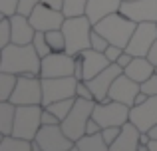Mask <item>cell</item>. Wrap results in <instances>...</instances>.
Here are the masks:
<instances>
[{"label":"cell","instance_id":"1","mask_svg":"<svg viewBox=\"0 0 157 151\" xmlns=\"http://www.w3.org/2000/svg\"><path fill=\"white\" fill-rule=\"evenodd\" d=\"M0 72H10V74L22 76V74H34L40 76L42 58L36 52L32 44L20 46V44H8L0 50Z\"/></svg>","mask_w":157,"mask_h":151},{"label":"cell","instance_id":"2","mask_svg":"<svg viewBox=\"0 0 157 151\" xmlns=\"http://www.w3.org/2000/svg\"><path fill=\"white\" fill-rule=\"evenodd\" d=\"M62 32L66 36V52L72 56H78L80 52L88 50L92 44V32H94V24L86 14L82 16H70L64 20Z\"/></svg>","mask_w":157,"mask_h":151},{"label":"cell","instance_id":"3","mask_svg":"<svg viewBox=\"0 0 157 151\" xmlns=\"http://www.w3.org/2000/svg\"><path fill=\"white\" fill-rule=\"evenodd\" d=\"M135 28H137V22L129 20L127 16H123L121 12H113V14L105 16L104 20L94 26V30H98L101 36H105L107 42L113 44V46H119L125 50L127 44H129L131 36H133Z\"/></svg>","mask_w":157,"mask_h":151},{"label":"cell","instance_id":"4","mask_svg":"<svg viewBox=\"0 0 157 151\" xmlns=\"http://www.w3.org/2000/svg\"><path fill=\"white\" fill-rule=\"evenodd\" d=\"M94 105H96V101H92V100L76 97V104H74L72 111L62 119V123H60L62 129L72 141H78L86 135V125H88L90 117L94 113Z\"/></svg>","mask_w":157,"mask_h":151},{"label":"cell","instance_id":"5","mask_svg":"<svg viewBox=\"0 0 157 151\" xmlns=\"http://www.w3.org/2000/svg\"><path fill=\"white\" fill-rule=\"evenodd\" d=\"M42 111L44 105H18L16 109V121H14V137H22V139H36V133L42 127Z\"/></svg>","mask_w":157,"mask_h":151},{"label":"cell","instance_id":"6","mask_svg":"<svg viewBox=\"0 0 157 151\" xmlns=\"http://www.w3.org/2000/svg\"><path fill=\"white\" fill-rule=\"evenodd\" d=\"M129 105L107 97L105 101H96L92 117L101 127H121L123 123L129 121Z\"/></svg>","mask_w":157,"mask_h":151},{"label":"cell","instance_id":"7","mask_svg":"<svg viewBox=\"0 0 157 151\" xmlns=\"http://www.w3.org/2000/svg\"><path fill=\"white\" fill-rule=\"evenodd\" d=\"M44 93H42V77L34 74H22L18 76V84L8 101L14 105H36L42 104Z\"/></svg>","mask_w":157,"mask_h":151},{"label":"cell","instance_id":"8","mask_svg":"<svg viewBox=\"0 0 157 151\" xmlns=\"http://www.w3.org/2000/svg\"><path fill=\"white\" fill-rule=\"evenodd\" d=\"M78 81L80 80H76L74 76H68V77H42V93H44L42 105L46 108V105L54 104V101L76 97Z\"/></svg>","mask_w":157,"mask_h":151},{"label":"cell","instance_id":"9","mask_svg":"<svg viewBox=\"0 0 157 151\" xmlns=\"http://www.w3.org/2000/svg\"><path fill=\"white\" fill-rule=\"evenodd\" d=\"M74 58L68 52H52L42 58L40 77H68L74 76Z\"/></svg>","mask_w":157,"mask_h":151},{"label":"cell","instance_id":"10","mask_svg":"<svg viewBox=\"0 0 157 151\" xmlns=\"http://www.w3.org/2000/svg\"><path fill=\"white\" fill-rule=\"evenodd\" d=\"M36 141L42 145L44 151H68L76 145V141L64 133L62 125H42L36 133Z\"/></svg>","mask_w":157,"mask_h":151},{"label":"cell","instance_id":"11","mask_svg":"<svg viewBox=\"0 0 157 151\" xmlns=\"http://www.w3.org/2000/svg\"><path fill=\"white\" fill-rule=\"evenodd\" d=\"M155 40H157V22H139L125 50L131 56H147Z\"/></svg>","mask_w":157,"mask_h":151},{"label":"cell","instance_id":"12","mask_svg":"<svg viewBox=\"0 0 157 151\" xmlns=\"http://www.w3.org/2000/svg\"><path fill=\"white\" fill-rule=\"evenodd\" d=\"M28 18H30L32 26L36 28V32H50V30H58V28L64 26L66 14L62 10H54V8L40 2Z\"/></svg>","mask_w":157,"mask_h":151},{"label":"cell","instance_id":"13","mask_svg":"<svg viewBox=\"0 0 157 151\" xmlns=\"http://www.w3.org/2000/svg\"><path fill=\"white\" fill-rule=\"evenodd\" d=\"M119 12L133 22H157V0H123Z\"/></svg>","mask_w":157,"mask_h":151},{"label":"cell","instance_id":"14","mask_svg":"<svg viewBox=\"0 0 157 151\" xmlns=\"http://www.w3.org/2000/svg\"><path fill=\"white\" fill-rule=\"evenodd\" d=\"M123 74V68L119 66V64H109V66L105 68L104 72H100L96 77H92V80H86L90 85V89H92L94 93V100L96 101H105L107 97H109V89L111 85H113L115 77Z\"/></svg>","mask_w":157,"mask_h":151},{"label":"cell","instance_id":"15","mask_svg":"<svg viewBox=\"0 0 157 151\" xmlns=\"http://www.w3.org/2000/svg\"><path fill=\"white\" fill-rule=\"evenodd\" d=\"M129 121L139 127V131H149L157 125V96H149L143 104L129 109Z\"/></svg>","mask_w":157,"mask_h":151},{"label":"cell","instance_id":"16","mask_svg":"<svg viewBox=\"0 0 157 151\" xmlns=\"http://www.w3.org/2000/svg\"><path fill=\"white\" fill-rule=\"evenodd\" d=\"M141 92V84L135 80H131L129 76L121 74L115 77L113 85H111L109 89V100L113 101H121V104L129 105V108H133L135 104V96Z\"/></svg>","mask_w":157,"mask_h":151},{"label":"cell","instance_id":"17","mask_svg":"<svg viewBox=\"0 0 157 151\" xmlns=\"http://www.w3.org/2000/svg\"><path fill=\"white\" fill-rule=\"evenodd\" d=\"M10 24H12V44H20V46L32 44L36 36V28L32 26L28 16L18 12V14L10 16Z\"/></svg>","mask_w":157,"mask_h":151},{"label":"cell","instance_id":"18","mask_svg":"<svg viewBox=\"0 0 157 151\" xmlns=\"http://www.w3.org/2000/svg\"><path fill=\"white\" fill-rule=\"evenodd\" d=\"M139 127L131 121L121 125V131H119L117 139L109 145V151H137L139 149Z\"/></svg>","mask_w":157,"mask_h":151},{"label":"cell","instance_id":"19","mask_svg":"<svg viewBox=\"0 0 157 151\" xmlns=\"http://www.w3.org/2000/svg\"><path fill=\"white\" fill-rule=\"evenodd\" d=\"M84 56V80H92L96 77L100 72H104L107 66H109V60L105 58L104 52H98L94 48H88V50L80 52Z\"/></svg>","mask_w":157,"mask_h":151},{"label":"cell","instance_id":"20","mask_svg":"<svg viewBox=\"0 0 157 151\" xmlns=\"http://www.w3.org/2000/svg\"><path fill=\"white\" fill-rule=\"evenodd\" d=\"M123 0H90L88 6H86V16L92 20V24L96 26L100 20H104L105 16L119 12Z\"/></svg>","mask_w":157,"mask_h":151},{"label":"cell","instance_id":"21","mask_svg":"<svg viewBox=\"0 0 157 151\" xmlns=\"http://www.w3.org/2000/svg\"><path fill=\"white\" fill-rule=\"evenodd\" d=\"M123 74L129 76L131 80L139 81V84H143L147 77H151L155 74V66L147 60V56H135L131 60V64L123 70Z\"/></svg>","mask_w":157,"mask_h":151},{"label":"cell","instance_id":"22","mask_svg":"<svg viewBox=\"0 0 157 151\" xmlns=\"http://www.w3.org/2000/svg\"><path fill=\"white\" fill-rule=\"evenodd\" d=\"M16 109L12 101H0V133L2 135H12L14 131V121H16Z\"/></svg>","mask_w":157,"mask_h":151},{"label":"cell","instance_id":"23","mask_svg":"<svg viewBox=\"0 0 157 151\" xmlns=\"http://www.w3.org/2000/svg\"><path fill=\"white\" fill-rule=\"evenodd\" d=\"M76 147L80 151H109V145L105 143L101 131L94 133V135H84L82 139L76 141Z\"/></svg>","mask_w":157,"mask_h":151},{"label":"cell","instance_id":"24","mask_svg":"<svg viewBox=\"0 0 157 151\" xmlns=\"http://www.w3.org/2000/svg\"><path fill=\"white\" fill-rule=\"evenodd\" d=\"M0 151H32V141L14 135H2Z\"/></svg>","mask_w":157,"mask_h":151},{"label":"cell","instance_id":"25","mask_svg":"<svg viewBox=\"0 0 157 151\" xmlns=\"http://www.w3.org/2000/svg\"><path fill=\"white\" fill-rule=\"evenodd\" d=\"M18 84V76L10 72H0V101H8Z\"/></svg>","mask_w":157,"mask_h":151},{"label":"cell","instance_id":"26","mask_svg":"<svg viewBox=\"0 0 157 151\" xmlns=\"http://www.w3.org/2000/svg\"><path fill=\"white\" fill-rule=\"evenodd\" d=\"M74 104H76V97H68V100H60V101H54V104L46 105V109H48V111H52L54 115L62 121L70 111H72Z\"/></svg>","mask_w":157,"mask_h":151},{"label":"cell","instance_id":"27","mask_svg":"<svg viewBox=\"0 0 157 151\" xmlns=\"http://www.w3.org/2000/svg\"><path fill=\"white\" fill-rule=\"evenodd\" d=\"M46 38H48V44H50L52 52H66V36L62 32V28L46 32Z\"/></svg>","mask_w":157,"mask_h":151},{"label":"cell","instance_id":"28","mask_svg":"<svg viewBox=\"0 0 157 151\" xmlns=\"http://www.w3.org/2000/svg\"><path fill=\"white\" fill-rule=\"evenodd\" d=\"M88 2L90 0H66L62 12L66 14V18H70V16H82V14H86Z\"/></svg>","mask_w":157,"mask_h":151},{"label":"cell","instance_id":"29","mask_svg":"<svg viewBox=\"0 0 157 151\" xmlns=\"http://www.w3.org/2000/svg\"><path fill=\"white\" fill-rule=\"evenodd\" d=\"M32 46L36 48V52L40 54V58H44V56L52 54V48H50V44H48L46 32H36L34 40H32Z\"/></svg>","mask_w":157,"mask_h":151},{"label":"cell","instance_id":"30","mask_svg":"<svg viewBox=\"0 0 157 151\" xmlns=\"http://www.w3.org/2000/svg\"><path fill=\"white\" fill-rule=\"evenodd\" d=\"M12 44V24L8 16H2L0 20V50Z\"/></svg>","mask_w":157,"mask_h":151},{"label":"cell","instance_id":"31","mask_svg":"<svg viewBox=\"0 0 157 151\" xmlns=\"http://www.w3.org/2000/svg\"><path fill=\"white\" fill-rule=\"evenodd\" d=\"M90 44H92L90 48H94V50H98V52H105V50H107V46H109L107 38H105V36H101L98 30H94V32H92V40H90Z\"/></svg>","mask_w":157,"mask_h":151},{"label":"cell","instance_id":"32","mask_svg":"<svg viewBox=\"0 0 157 151\" xmlns=\"http://www.w3.org/2000/svg\"><path fill=\"white\" fill-rule=\"evenodd\" d=\"M18 6H20V0H0V12L2 16H14L18 14Z\"/></svg>","mask_w":157,"mask_h":151},{"label":"cell","instance_id":"33","mask_svg":"<svg viewBox=\"0 0 157 151\" xmlns=\"http://www.w3.org/2000/svg\"><path fill=\"white\" fill-rule=\"evenodd\" d=\"M76 97H84V100H92V101H96V100H94L92 89H90V85H88V81H86V80H80V81H78Z\"/></svg>","mask_w":157,"mask_h":151},{"label":"cell","instance_id":"34","mask_svg":"<svg viewBox=\"0 0 157 151\" xmlns=\"http://www.w3.org/2000/svg\"><path fill=\"white\" fill-rule=\"evenodd\" d=\"M141 92L147 96H157V74H153L151 77H147L141 84Z\"/></svg>","mask_w":157,"mask_h":151},{"label":"cell","instance_id":"35","mask_svg":"<svg viewBox=\"0 0 157 151\" xmlns=\"http://www.w3.org/2000/svg\"><path fill=\"white\" fill-rule=\"evenodd\" d=\"M42 2V0H20V6H18V12L24 16H30L32 10H34L38 4Z\"/></svg>","mask_w":157,"mask_h":151},{"label":"cell","instance_id":"36","mask_svg":"<svg viewBox=\"0 0 157 151\" xmlns=\"http://www.w3.org/2000/svg\"><path fill=\"white\" fill-rule=\"evenodd\" d=\"M119 131H121V127H104V129H101V135H104L105 143H107V145L113 143V141L117 139Z\"/></svg>","mask_w":157,"mask_h":151},{"label":"cell","instance_id":"37","mask_svg":"<svg viewBox=\"0 0 157 151\" xmlns=\"http://www.w3.org/2000/svg\"><path fill=\"white\" fill-rule=\"evenodd\" d=\"M121 52H123V48H119V46H113V44H109V46H107V50L104 52L105 54V58L109 60L111 64H115L119 60V56H121Z\"/></svg>","mask_w":157,"mask_h":151},{"label":"cell","instance_id":"38","mask_svg":"<svg viewBox=\"0 0 157 151\" xmlns=\"http://www.w3.org/2000/svg\"><path fill=\"white\" fill-rule=\"evenodd\" d=\"M74 58H76V62H74V77L76 80H84V56L78 54Z\"/></svg>","mask_w":157,"mask_h":151},{"label":"cell","instance_id":"39","mask_svg":"<svg viewBox=\"0 0 157 151\" xmlns=\"http://www.w3.org/2000/svg\"><path fill=\"white\" fill-rule=\"evenodd\" d=\"M60 123L62 121L58 119L52 111H48V109L44 108V111H42V125H60Z\"/></svg>","mask_w":157,"mask_h":151},{"label":"cell","instance_id":"40","mask_svg":"<svg viewBox=\"0 0 157 151\" xmlns=\"http://www.w3.org/2000/svg\"><path fill=\"white\" fill-rule=\"evenodd\" d=\"M101 125L98 123L96 119H94V117H90V121H88V125H86V135H94V133H100L101 131Z\"/></svg>","mask_w":157,"mask_h":151},{"label":"cell","instance_id":"41","mask_svg":"<svg viewBox=\"0 0 157 151\" xmlns=\"http://www.w3.org/2000/svg\"><path fill=\"white\" fill-rule=\"evenodd\" d=\"M133 58H135V56H131V54H129L127 50H123V52H121V56H119V60H117L115 64H119V66H121L123 70H125V68H127V66L131 64V60H133Z\"/></svg>","mask_w":157,"mask_h":151},{"label":"cell","instance_id":"42","mask_svg":"<svg viewBox=\"0 0 157 151\" xmlns=\"http://www.w3.org/2000/svg\"><path fill=\"white\" fill-rule=\"evenodd\" d=\"M147 60H149V62L157 68V40L153 42V46L149 48V52H147Z\"/></svg>","mask_w":157,"mask_h":151},{"label":"cell","instance_id":"43","mask_svg":"<svg viewBox=\"0 0 157 151\" xmlns=\"http://www.w3.org/2000/svg\"><path fill=\"white\" fill-rule=\"evenodd\" d=\"M64 2L66 0H42V4L54 8V10H64Z\"/></svg>","mask_w":157,"mask_h":151},{"label":"cell","instance_id":"44","mask_svg":"<svg viewBox=\"0 0 157 151\" xmlns=\"http://www.w3.org/2000/svg\"><path fill=\"white\" fill-rule=\"evenodd\" d=\"M147 97H149V96H147V93H143V92H139V93H137V96H135V104H133V105H139V104H143V101H145V100H147Z\"/></svg>","mask_w":157,"mask_h":151},{"label":"cell","instance_id":"45","mask_svg":"<svg viewBox=\"0 0 157 151\" xmlns=\"http://www.w3.org/2000/svg\"><path fill=\"white\" fill-rule=\"evenodd\" d=\"M147 133H149V137H151V139H155V141H157V125H153V127H151Z\"/></svg>","mask_w":157,"mask_h":151},{"label":"cell","instance_id":"46","mask_svg":"<svg viewBox=\"0 0 157 151\" xmlns=\"http://www.w3.org/2000/svg\"><path fill=\"white\" fill-rule=\"evenodd\" d=\"M149 151H157V141H155V139H151V143H149Z\"/></svg>","mask_w":157,"mask_h":151},{"label":"cell","instance_id":"47","mask_svg":"<svg viewBox=\"0 0 157 151\" xmlns=\"http://www.w3.org/2000/svg\"><path fill=\"white\" fill-rule=\"evenodd\" d=\"M137 151H149V145H139Z\"/></svg>","mask_w":157,"mask_h":151},{"label":"cell","instance_id":"48","mask_svg":"<svg viewBox=\"0 0 157 151\" xmlns=\"http://www.w3.org/2000/svg\"><path fill=\"white\" fill-rule=\"evenodd\" d=\"M68 151H80V149H78V147H76V145H74V147H72V149H68Z\"/></svg>","mask_w":157,"mask_h":151},{"label":"cell","instance_id":"49","mask_svg":"<svg viewBox=\"0 0 157 151\" xmlns=\"http://www.w3.org/2000/svg\"><path fill=\"white\" fill-rule=\"evenodd\" d=\"M155 74H157V68H155Z\"/></svg>","mask_w":157,"mask_h":151}]
</instances>
